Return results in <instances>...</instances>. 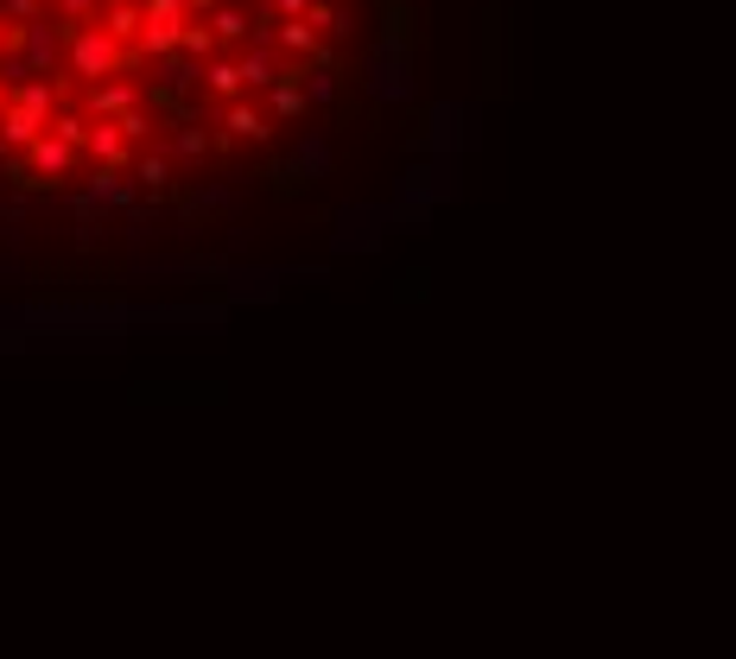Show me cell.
<instances>
[{"label":"cell","mask_w":736,"mask_h":659,"mask_svg":"<svg viewBox=\"0 0 736 659\" xmlns=\"http://www.w3.org/2000/svg\"><path fill=\"white\" fill-rule=\"evenodd\" d=\"M350 32L355 0H0V177L172 184L299 121Z\"/></svg>","instance_id":"obj_1"}]
</instances>
